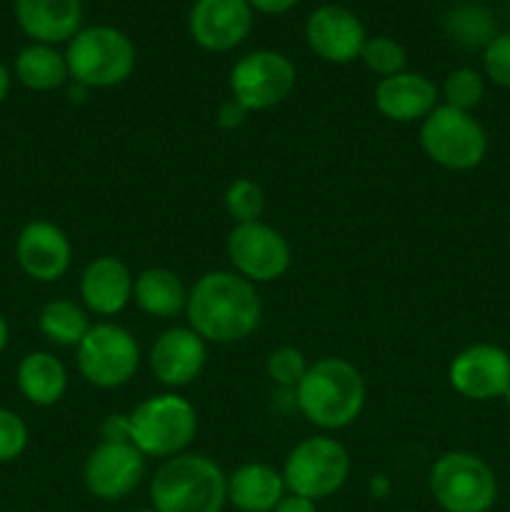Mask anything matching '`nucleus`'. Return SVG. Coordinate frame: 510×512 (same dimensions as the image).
Returning a JSON list of instances; mask_svg holds the SVG:
<instances>
[{"label": "nucleus", "instance_id": "nucleus-9", "mask_svg": "<svg viewBox=\"0 0 510 512\" xmlns=\"http://www.w3.org/2000/svg\"><path fill=\"white\" fill-rule=\"evenodd\" d=\"M143 355L135 335L118 323H95L75 348L80 378L100 390H118L138 375Z\"/></svg>", "mask_w": 510, "mask_h": 512}, {"label": "nucleus", "instance_id": "nucleus-33", "mask_svg": "<svg viewBox=\"0 0 510 512\" xmlns=\"http://www.w3.org/2000/svg\"><path fill=\"white\" fill-rule=\"evenodd\" d=\"M100 435L108 443H130V420L128 415L113 413L103 420L100 425Z\"/></svg>", "mask_w": 510, "mask_h": 512}, {"label": "nucleus", "instance_id": "nucleus-39", "mask_svg": "<svg viewBox=\"0 0 510 512\" xmlns=\"http://www.w3.org/2000/svg\"><path fill=\"white\" fill-rule=\"evenodd\" d=\"M88 95H90V90L85 88V85L73 83V80H70V88H68L70 103H85V98H88Z\"/></svg>", "mask_w": 510, "mask_h": 512}, {"label": "nucleus", "instance_id": "nucleus-10", "mask_svg": "<svg viewBox=\"0 0 510 512\" xmlns=\"http://www.w3.org/2000/svg\"><path fill=\"white\" fill-rule=\"evenodd\" d=\"M298 83L295 63L280 50H250L235 60L228 75L230 98L238 100L248 113H265L285 103Z\"/></svg>", "mask_w": 510, "mask_h": 512}, {"label": "nucleus", "instance_id": "nucleus-28", "mask_svg": "<svg viewBox=\"0 0 510 512\" xmlns=\"http://www.w3.org/2000/svg\"><path fill=\"white\" fill-rule=\"evenodd\" d=\"M443 103L455 110H465L473 113L485 98V75L475 68H455L445 75L443 88Z\"/></svg>", "mask_w": 510, "mask_h": 512}, {"label": "nucleus", "instance_id": "nucleus-1", "mask_svg": "<svg viewBox=\"0 0 510 512\" xmlns=\"http://www.w3.org/2000/svg\"><path fill=\"white\" fill-rule=\"evenodd\" d=\"M185 320L205 343H240L260 328L263 298L233 270H208L188 290Z\"/></svg>", "mask_w": 510, "mask_h": 512}, {"label": "nucleus", "instance_id": "nucleus-12", "mask_svg": "<svg viewBox=\"0 0 510 512\" xmlns=\"http://www.w3.org/2000/svg\"><path fill=\"white\" fill-rule=\"evenodd\" d=\"M448 383L460 398L490 403L510 388V353L493 343H473L455 353L448 365Z\"/></svg>", "mask_w": 510, "mask_h": 512}, {"label": "nucleus", "instance_id": "nucleus-15", "mask_svg": "<svg viewBox=\"0 0 510 512\" xmlns=\"http://www.w3.org/2000/svg\"><path fill=\"white\" fill-rule=\"evenodd\" d=\"M368 40L365 25L343 5H318L305 20V43L323 63L348 65L360 60Z\"/></svg>", "mask_w": 510, "mask_h": 512}, {"label": "nucleus", "instance_id": "nucleus-11", "mask_svg": "<svg viewBox=\"0 0 510 512\" xmlns=\"http://www.w3.org/2000/svg\"><path fill=\"white\" fill-rule=\"evenodd\" d=\"M225 255L230 260V270L253 285L275 283L293 265L288 238L263 220L233 225L225 238Z\"/></svg>", "mask_w": 510, "mask_h": 512}, {"label": "nucleus", "instance_id": "nucleus-17", "mask_svg": "<svg viewBox=\"0 0 510 512\" xmlns=\"http://www.w3.org/2000/svg\"><path fill=\"white\" fill-rule=\"evenodd\" d=\"M253 15L248 0H195L188 13V33L208 53H230L248 40Z\"/></svg>", "mask_w": 510, "mask_h": 512}, {"label": "nucleus", "instance_id": "nucleus-31", "mask_svg": "<svg viewBox=\"0 0 510 512\" xmlns=\"http://www.w3.org/2000/svg\"><path fill=\"white\" fill-rule=\"evenodd\" d=\"M30 430L23 415L0 408V463H13L28 450Z\"/></svg>", "mask_w": 510, "mask_h": 512}, {"label": "nucleus", "instance_id": "nucleus-24", "mask_svg": "<svg viewBox=\"0 0 510 512\" xmlns=\"http://www.w3.org/2000/svg\"><path fill=\"white\" fill-rule=\"evenodd\" d=\"M13 78L33 93H53L70 83L68 60L55 45L30 43L15 55Z\"/></svg>", "mask_w": 510, "mask_h": 512}, {"label": "nucleus", "instance_id": "nucleus-22", "mask_svg": "<svg viewBox=\"0 0 510 512\" xmlns=\"http://www.w3.org/2000/svg\"><path fill=\"white\" fill-rule=\"evenodd\" d=\"M18 393L35 408H53L68 393V368L50 350H33L23 355L15 368Z\"/></svg>", "mask_w": 510, "mask_h": 512}, {"label": "nucleus", "instance_id": "nucleus-8", "mask_svg": "<svg viewBox=\"0 0 510 512\" xmlns=\"http://www.w3.org/2000/svg\"><path fill=\"white\" fill-rule=\"evenodd\" d=\"M350 453L340 440L330 435L305 438L285 455L280 468L288 493L308 498L313 503L333 498L350 478Z\"/></svg>", "mask_w": 510, "mask_h": 512}, {"label": "nucleus", "instance_id": "nucleus-36", "mask_svg": "<svg viewBox=\"0 0 510 512\" xmlns=\"http://www.w3.org/2000/svg\"><path fill=\"white\" fill-rule=\"evenodd\" d=\"M273 512H318V503L308 498H300V495L285 493V498L275 505Z\"/></svg>", "mask_w": 510, "mask_h": 512}, {"label": "nucleus", "instance_id": "nucleus-25", "mask_svg": "<svg viewBox=\"0 0 510 512\" xmlns=\"http://www.w3.org/2000/svg\"><path fill=\"white\" fill-rule=\"evenodd\" d=\"M93 328L90 313L83 303L70 298H55L43 305L38 315V330L55 348H78L80 340Z\"/></svg>", "mask_w": 510, "mask_h": 512}, {"label": "nucleus", "instance_id": "nucleus-4", "mask_svg": "<svg viewBox=\"0 0 510 512\" xmlns=\"http://www.w3.org/2000/svg\"><path fill=\"white\" fill-rule=\"evenodd\" d=\"M130 443L153 460H170L188 453L198 435V410L175 390L148 395L128 413Z\"/></svg>", "mask_w": 510, "mask_h": 512}, {"label": "nucleus", "instance_id": "nucleus-3", "mask_svg": "<svg viewBox=\"0 0 510 512\" xmlns=\"http://www.w3.org/2000/svg\"><path fill=\"white\" fill-rule=\"evenodd\" d=\"M228 505V475L203 453L163 460L150 480L155 512H223Z\"/></svg>", "mask_w": 510, "mask_h": 512}, {"label": "nucleus", "instance_id": "nucleus-41", "mask_svg": "<svg viewBox=\"0 0 510 512\" xmlns=\"http://www.w3.org/2000/svg\"><path fill=\"white\" fill-rule=\"evenodd\" d=\"M500 400H503V403H505V405H508V408H510V388H508V390H505V393H503V398H500Z\"/></svg>", "mask_w": 510, "mask_h": 512}, {"label": "nucleus", "instance_id": "nucleus-26", "mask_svg": "<svg viewBox=\"0 0 510 512\" xmlns=\"http://www.w3.org/2000/svg\"><path fill=\"white\" fill-rule=\"evenodd\" d=\"M443 28L455 45L468 50H483L498 35L495 15L480 3H460L450 8Z\"/></svg>", "mask_w": 510, "mask_h": 512}, {"label": "nucleus", "instance_id": "nucleus-29", "mask_svg": "<svg viewBox=\"0 0 510 512\" xmlns=\"http://www.w3.org/2000/svg\"><path fill=\"white\" fill-rule=\"evenodd\" d=\"M223 205L228 218L233 220V225L255 223V220L263 218L265 213V193L255 180L235 178L233 183L225 188Z\"/></svg>", "mask_w": 510, "mask_h": 512}, {"label": "nucleus", "instance_id": "nucleus-37", "mask_svg": "<svg viewBox=\"0 0 510 512\" xmlns=\"http://www.w3.org/2000/svg\"><path fill=\"white\" fill-rule=\"evenodd\" d=\"M10 88H13V70L0 60V105H3L5 98L10 95Z\"/></svg>", "mask_w": 510, "mask_h": 512}, {"label": "nucleus", "instance_id": "nucleus-6", "mask_svg": "<svg viewBox=\"0 0 510 512\" xmlns=\"http://www.w3.org/2000/svg\"><path fill=\"white\" fill-rule=\"evenodd\" d=\"M428 488L445 512H488L498 500V475L468 450H448L430 465Z\"/></svg>", "mask_w": 510, "mask_h": 512}, {"label": "nucleus", "instance_id": "nucleus-2", "mask_svg": "<svg viewBox=\"0 0 510 512\" xmlns=\"http://www.w3.org/2000/svg\"><path fill=\"white\" fill-rule=\"evenodd\" d=\"M295 393V408L315 428L345 430L360 418L368 398L365 378L350 360L325 355L310 363Z\"/></svg>", "mask_w": 510, "mask_h": 512}, {"label": "nucleus", "instance_id": "nucleus-14", "mask_svg": "<svg viewBox=\"0 0 510 512\" xmlns=\"http://www.w3.org/2000/svg\"><path fill=\"white\" fill-rule=\"evenodd\" d=\"M15 263L35 283H58L73 265V243L60 225L30 220L15 238Z\"/></svg>", "mask_w": 510, "mask_h": 512}, {"label": "nucleus", "instance_id": "nucleus-38", "mask_svg": "<svg viewBox=\"0 0 510 512\" xmlns=\"http://www.w3.org/2000/svg\"><path fill=\"white\" fill-rule=\"evenodd\" d=\"M390 490V480L385 478V475H373V480H370V493L375 495V498H383V495H388Z\"/></svg>", "mask_w": 510, "mask_h": 512}, {"label": "nucleus", "instance_id": "nucleus-34", "mask_svg": "<svg viewBox=\"0 0 510 512\" xmlns=\"http://www.w3.org/2000/svg\"><path fill=\"white\" fill-rule=\"evenodd\" d=\"M248 115H250V113L243 108V105L238 103V100L228 98V100H225V103H220L218 115H215V120H218L220 128L235 130V128H240V125H243L245 120H248Z\"/></svg>", "mask_w": 510, "mask_h": 512}, {"label": "nucleus", "instance_id": "nucleus-20", "mask_svg": "<svg viewBox=\"0 0 510 512\" xmlns=\"http://www.w3.org/2000/svg\"><path fill=\"white\" fill-rule=\"evenodd\" d=\"M13 13L33 43H70L83 28V0H15Z\"/></svg>", "mask_w": 510, "mask_h": 512}, {"label": "nucleus", "instance_id": "nucleus-21", "mask_svg": "<svg viewBox=\"0 0 510 512\" xmlns=\"http://www.w3.org/2000/svg\"><path fill=\"white\" fill-rule=\"evenodd\" d=\"M285 493L283 473L270 463L253 460L228 475V503L238 512H273Z\"/></svg>", "mask_w": 510, "mask_h": 512}, {"label": "nucleus", "instance_id": "nucleus-32", "mask_svg": "<svg viewBox=\"0 0 510 512\" xmlns=\"http://www.w3.org/2000/svg\"><path fill=\"white\" fill-rule=\"evenodd\" d=\"M483 75L498 88L510 90V30L498 33L483 48Z\"/></svg>", "mask_w": 510, "mask_h": 512}, {"label": "nucleus", "instance_id": "nucleus-27", "mask_svg": "<svg viewBox=\"0 0 510 512\" xmlns=\"http://www.w3.org/2000/svg\"><path fill=\"white\" fill-rule=\"evenodd\" d=\"M360 60L380 80L408 70V50L400 40L390 38V35H373V38L368 35Z\"/></svg>", "mask_w": 510, "mask_h": 512}, {"label": "nucleus", "instance_id": "nucleus-7", "mask_svg": "<svg viewBox=\"0 0 510 512\" xmlns=\"http://www.w3.org/2000/svg\"><path fill=\"white\" fill-rule=\"evenodd\" d=\"M420 150L430 163L453 173H468L488 155V133L473 113L440 103L418 130Z\"/></svg>", "mask_w": 510, "mask_h": 512}, {"label": "nucleus", "instance_id": "nucleus-5", "mask_svg": "<svg viewBox=\"0 0 510 512\" xmlns=\"http://www.w3.org/2000/svg\"><path fill=\"white\" fill-rule=\"evenodd\" d=\"M70 80L88 90L123 85L135 73L138 50L128 33L113 25H88L65 48Z\"/></svg>", "mask_w": 510, "mask_h": 512}, {"label": "nucleus", "instance_id": "nucleus-19", "mask_svg": "<svg viewBox=\"0 0 510 512\" xmlns=\"http://www.w3.org/2000/svg\"><path fill=\"white\" fill-rule=\"evenodd\" d=\"M373 103L375 110L393 123H423L440 105V88L428 75L403 70L378 80Z\"/></svg>", "mask_w": 510, "mask_h": 512}, {"label": "nucleus", "instance_id": "nucleus-40", "mask_svg": "<svg viewBox=\"0 0 510 512\" xmlns=\"http://www.w3.org/2000/svg\"><path fill=\"white\" fill-rule=\"evenodd\" d=\"M8 343H10V325H8V320H5V315L0 313V355L5 353Z\"/></svg>", "mask_w": 510, "mask_h": 512}, {"label": "nucleus", "instance_id": "nucleus-18", "mask_svg": "<svg viewBox=\"0 0 510 512\" xmlns=\"http://www.w3.org/2000/svg\"><path fill=\"white\" fill-rule=\"evenodd\" d=\"M135 275L115 255H98L80 273V303L90 315L113 318L133 303Z\"/></svg>", "mask_w": 510, "mask_h": 512}, {"label": "nucleus", "instance_id": "nucleus-42", "mask_svg": "<svg viewBox=\"0 0 510 512\" xmlns=\"http://www.w3.org/2000/svg\"><path fill=\"white\" fill-rule=\"evenodd\" d=\"M133 512H155L153 508H138V510H133Z\"/></svg>", "mask_w": 510, "mask_h": 512}, {"label": "nucleus", "instance_id": "nucleus-30", "mask_svg": "<svg viewBox=\"0 0 510 512\" xmlns=\"http://www.w3.org/2000/svg\"><path fill=\"white\" fill-rule=\"evenodd\" d=\"M310 363L305 358V353L295 345H278L268 353L265 358V375L270 378V383L280 390H295L300 385V380L308 373Z\"/></svg>", "mask_w": 510, "mask_h": 512}, {"label": "nucleus", "instance_id": "nucleus-23", "mask_svg": "<svg viewBox=\"0 0 510 512\" xmlns=\"http://www.w3.org/2000/svg\"><path fill=\"white\" fill-rule=\"evenodd\" d=\"M133 303L140 313L155 320H170L185 313L188 288L183 278L170 268H145L135 275Z\"/></svg>", "mask_w": 510, "mask_h": 512}, {"label": "nucleus", "instance_id": "nucleus-13", "mask_svg": "<svg viewBox=\"0 0 510 512\" xmlns=\"http://www.w3.org/2000/svg\"><path fill=\"white\" fill-rule=\"evenodd\" d=\"M148 458L133 443L100 440L83 465V483L93 498L103 503L123 500L143 483Z\"/></svg>", "mask_w": 510, "mask_h": 512}, {"label": "nucleus", "instance_id": "nucleus-35", "mask_svg": "<svg viewBox=\"0 0 510 512\" xmlns=\"http://www.w3.org/2000/svg\"><path fill=\"white\" fill-rule=\"evenodd\" d=\"M300 0H248V5L253 8V13L263 15H283L288 10H293Z\"/></svg>", "mask_w": 510, "mask_h": 512}, {"label": "nucleus", "instance_id": "nucleus-16", "mask_svg": "<svg viewBox=\"0 0 510 512\" xmlns=\"http://www.w3.org/2000/svg\"><path fill=\"white\" fill-rule=\"evenodd\" d=\"M208 363V343L188 325L163 330L150 345L148 365L163 388L183 390L203 375Z\"/></svg>", "mask_w": 510, "mask_h": 512}]
</instances>
